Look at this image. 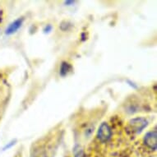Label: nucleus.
<instances>
[{"instance_id": "423d86ee", "label": "nucleus", "mask_w": 157, "mask_h": 157, "mask_svg": "<svg viewBox=\"0 0 157 157\" xmlns=\"http://www.w3.org/2000/svg\"><path fill=\"white\" fill-rule=\"evenodd\" d=\"M15 142H16V141H13V142H10V143H9V144L7 145V146H6V147H4V148H3V150L9 149V148H10V147H13V145L15 144Z\"/></svg>"}, {"instance_id": "0eeeda50", "label": "nucleus", "mask_w": 157, "mask_h": 157, "mask_svg": "<svg viewBox=\"0 0 157 157\" xmlns=\"http://www.w3.org/2000/svg\"><path fill=\"white\" fill-rule=\"evenodd\" d=\"M51 29H52V26H50V25H48V26L44 28V33H46V32H49V31H51Z\"/></svg>"}, {"instance_id": "7ed1b4c3", "label": "nucleus", "mask_w": 157, "mask_h": 157, "mask_svg": "<svg viewBox=\"0 0 157 157\" xmlns=\"http://www.w3.org/2000/svg\"><path fill=\"white\" fill-rule=\"evenodd\" d=\"M144 143L147 145V147L151 149L155 150L157 149V131H151L147 132L145 135L144 137Z\"/></svg>"}, {"instance_id": "39448f33", "label": "nucleus", "mask_w": 157, "mask_h": 157, "mask_svg": "<svg viewBox=\"0 0 157 157\" xmlns=\"http://www.w3.org/2000/svg\"><path fill=\"white\" fill-rule=\"evenodd\" d=\"M70 69V65L67 63H63L60 67V74L62 76H65Z\"/></svg>"}, {"instance_id": "f257e3e1", "label": "nucleus", "mask_w": 157, "mask_h": 157, "mask_svg": "<svg viewBox=\"0 0 157 157\" xmlns=\"http://www.w3.org/2000/svg\"><path fill=\"white\" fill-rule=\"evenodd\" d=\"M148 122L144 118H135L129 121L128 128L132 133H140L147 126Z\"/></svg>"}, {"instance_id": "20e7f679", "label": "nucleus", "mask_w": 157, "mask_h": 157, "mask_svg": "<svg viewBox=\"0 0 157 157\" xmlns=\"http://www.w3.org/2000/svg\"><path fill=\"white\" fill-rule=\"evenodd\" d=\"M24 19L22 17H20L17 19L16 21H14L13 22L9 25L7 30H6V34L7 35H12V34L15 33L16 31H17L18 29L20 28L22 25V22H23Z\"/></svg>"}, {"instance_id": "f03ea898", "label": "nucleus", "mask_w": 157, "mask_h": 157, "mask_svg": "<svg viewBox=\"0 0 157 157\" xmlns=\"http://www.w3.org/2000/svg\"><path fill=\"white\" fill-rule=\"evenodd\" d=\"M111 136H112V131L109 126L106 123H102L98 129V139L101 142H106L110 139Z\"/></svg>"}]
</instances>
